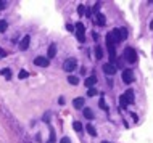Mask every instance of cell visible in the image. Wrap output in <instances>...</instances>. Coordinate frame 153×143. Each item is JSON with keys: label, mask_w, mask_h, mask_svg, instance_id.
<instances>
[{"label": "cell", "mask_w": 153, "mask_h": 143, "mask_svg": "<svg viewBox=\"0 0 153 143\" xmlns=\"http://www.w3.org/2000/svg\"><path fill=\"white\" fill-rule=\"evenodd\" d=\"M0 113H2V116L5 117V121H7L8 124H10V127H12V130L15 132V134L18 135V137H20L21 140H23V138H24L23 127L20 126V122H18V121H16V119L13 117V116H12V113H10V111L7 109V106H5V105H2V103H0Z\"/></svg>", "instance_id": "cell-1"}, {"label": "cell", "mask_w": 153, "mask_h": 143, "mask_svg": "<svg viewBox=\"0 0 153 143\" xmlns=\"http://www.w3.org/2000/svg\"><path fill=\"white\" fill-rule=\"evenodd\" d=\"M124 58L127 60V63L134 64V63H137V52L132 48V47H127L126 52H124Z\"/></svg>", "instance_id": "cell-2"}, {"label": "cell", "mask_w": 153, "mask_h": 143, "mask_svg": "<svg viewBox=\"0 0 153 143\" xmlns=\"http://www.w3.org/2000/svg\"><path fill=\"white\" fill-rule=\"evenodd\" d=\"M76 68H77V60L76 58H68V60L63 63V69L66 71V73H72Z\"/></svg>", "instance_id": "cell-3"}, {"label": "cell", "mask_w": 153, "mask_h": 143, "mask_svg": "<svg viewBox=\"0 0 153 143\" xmlns=\"http://www.w3.org/2000/svg\"><path fill=\"white\" fill-rule=\"evenodd\" d=\"M76 37L79 42H84L85 40V36H84V24L82 23H76Z\"/></svg>", "instance_id": "cell-4"}, {"label": "cell", "mask_w": 153, "mask_h": 143, "mask_svg": "<svg viewBox=\"0 0 153 143\" xmlns=\"http://www.w3.org/2000/svg\"><path fill=\"white\" fill-rule=\"evenodd\" d=\"M110 36H111V39H113V42H114V44H118V42H121V40H124V39H123V34H121V29H113L111 32H110Z\"/></svg>", "instance_id": "cell-5"}, {"label": "cell", "mask_w": 153, "mask_h": 143, "mask_svg": "<svg viewBox=\"0 0 153 143\" xmlns=\"http://www.w3.org/2000/svg\"><path fill=\"white\" fill-rule=\"evenodd\" d=\"M103 73L108 74V76H114V74H116V66L111 64V63H105L103 64Z\"/></svg>", "instance_id": "cell-6"}, {"label": "cell", "mask_w": 153, "mask_h": 143, "mask_svg": "<svg viewBox=\"0 0 153 143\" xmlns=\"http://www.w3.org/2000/svg\"><path fill=\"white\" fill-rule=\"evenodd\" d=\"M34 64L40 66V68H47V66L50 64V61H48V58H45V56H37L36 60H34Z\"/></svg>", "instance_id": "cell-7"}, {"label": "cell", "mask_w": 153, "mask_h": 143, "mask_svg": "<svg viewBox=\"0 0 153 143\" xmlns=\"http://www.w3.org/2000/svg\"><path fill=\"white\" fill-rule=\"evenodd\" d=\"M123 81H124V84H131V82H134V73L131 69H126L124 73H123Z\"/></svg>", "instance_id": "cell-8"}, {"label": "cell", "mask_w": 153, "mask_h": 143, "mask_svg": "<svg viewBox=\"0 0 153 143\" xmlns=\"http://www.w3.org/2000/svg\"><path fill=\"white\" fill-rule=\"evenodd\" d=\"M29 44H31V36H24L23 37V40L20 42V50H28V47H29Z\"/></svg>", "instance_id": "cell-9"}, {"label": "cell", "mask_w": 153, "mask_h": 143, "mask_svg": "<svg viewBox=\"0 0 153 143\" xmlns=\"http://www.w3.org/2000/svg\"><path fill=\"white\" fill-rule=\"evenodd\" d=\"M95 19H97V24H98V26H105V24H106V18H105L103 13H97Z\"/></svg>", "instance_id": "cell-10"}, {"label": "cell", "mask_w": 153, "mask_h": 143, "mask_svg": "<svg viewBox=\"0 0 153 143\" xmlns=\"http://www.w3.org/2000/svg\"><path fill=\"white\" fill-rule=\"evenodd\" d=\"M95 84H97V77H95V76H90V77H87V79H85V82H84V85L89 87V89H92Z\"/></svg>", "instance_id": "cell-11"}, {"label": "cell", "mask_w": 153, "mask_h": 143, "mask_svg": "<svg viewBox=\"0 0 153 143\" xmlns=\"http://www.w3.org/2000/svg\"><path fill=\"white\" fill-rule=\"evenodd\" d=\"M72 106L76 108V109L82 108V106H84V98H81V97H79V98H74V100H72Z\"/></svg>", "instance_id": "cell-12"}, {"label": "cell", "mask_w": 153, "mask_h": 143, "mask_svg": "<svg viewBox=\"0 0 153 143\" xmlns=\"http://www.w3.org/2000/svg\"><path fill=\"white\" fill-rule=\"evenodd\" d=\"M55 55H56V45L52 44L50 47H48V60H50V58H53Z\"/></svg>", "instance_id": "cell-13"}, {"label": "cell", "mask_w": 153, "mask_h": 143, "mask_svg": "<svg viewBox=\"0 0 153 143\" xmlns=\"http://www.w3.org/2000/svg\"><path fill=\"white\" fill-rule=\"evenodd\" d=\"M124 97H126V100H127V103H134V92L132 90H127L124 93Z\"/></svg>", "instance_id": "cell-14"}, {"label": "cell", "mask_w": 153, "mask_h": 143, "mask_svg": "<svg viewBox=\"0 0 153 143\" xmlns=\"http://www.w3.org/2000/svg\"><path fill=\"white\" fill-rule=\"evenodd\" d=\"M95 58L97 60H102L103 58V48L102 47H95Z\"/></svg>", "instance_id": "cell-15"}, {"label": "cell", "mask_w": 153, "mask_h": 143, "mask_svg": "<svg viewBox=\"0 0 153 143\" xmlns=\"http://www.w3.org/2000/svg\"><path fill=\"white\" fill-rule=\"evenodd\" d=\"M85 129H87V132L92 135V137H97V130H95V127H93L92 124H87V126H85Z\"/></svg>", "instance_id": "cell-16"}, {"label": "cell", "mask_w": 153, "mask_h": 143, "mask_svg": "<svg viewBox=\"0 0 153 143\" xmlns=\"http://www.w3.org/2000/svg\"><path fill=\"white\" fill-rule=\"evenodd\" d=\"M84 117L85 119H93V113L90 108H84Z\"/></svg>", "instance_id": "cell-17"}, {"label": "cell", "mask_w": 153, "mask_h": 143, "mask_svg": "<svg viewBox=\"0 0 153 143\" xmlns=\"http://www.w3.org/2000/svg\"><path fill=\"white\" fill-rule=\"evenodd\" d=\"M8 29V23L5 19H0V32H5Z\"/></svg>", "instance_id": "cell-18"}, {"label": "cell", "mask_w": 153, "mask_h": 143, "mask_svg": "<svg viewBox=\"0 0 153 143\" xmlns=\"http://www.w3.org/2000/svg\"><path fill=\"white\" fill-rule=\"evenodd\" d=\"M68 82L71 84V85H77V84H79V79H77L76 76H69V77H68Z\"/></svg>", "instance_id": "cell-19"}, {"label": "cell", "mask_w": 153, "mask_h": 143, "mask_svg": "<svg viewBox=\"0 0 153 143\" xmlns=\"http://www.w3.org/2000/svg\"><path fill=\"white\" fill-rule=\"evenodd\" d=\"M119 103H121V106H123V108H127V105H129L124 95H121V97H119Z\"/></svg>", "instance_id": "cell-20"}, {"label": "cell", "mask_w": 153, "mask_h": 143, "mask_svg": "<svg viewBox=\"0 0 153 143\" xmlns=\"http://www.w3.org/2000/svg\"><path fill=\"white\" fill-rule=\"evenodd\" d=\"M72 126H74V130H76V132H82V124H81L79 121H74Z\"/></svg>", "instance_id": "cell-21"}, {"label": "cell", "mask_w": 153, "mask_h": 143, "mask_svg": "<svg viewBox=\"0 0 153 143\" xmlns=\"http://www.w3.org/2000/svg\"><path fill=\"white\" fill-rule=\"evenodd\" d=\"M2 74L5 76V79H10L12 77V71L8 69V68H5V69H2Z\"/></svg>", "instance_id": "cell-22"}, {"label": "cell", "mask_w": 153, "mask_h": 143, "mask_svg": "<svg viewBox=\"0 0 153 143\" xmlns=\"http://www.w3.org/2000/svg\"><path fill=\"white\" fill-rule=\"evenodd\" d=\"M28 76H29V73H28L26 69H21V71H20V74H18V77H20V79H26Z\"/></svg>", "instance_id": "cell-23"}, {"label": "cell", "mask_w": 153, "mask_h": 143, "mask_svg": "<svg viewBox=\"0 0 153 143\" xmlns=\"http://www.w3.org/2000/svg\"><path fill=\"white\" fill-rule=\"evenodd\" d=\"M97 93H98V92H97V89H93V87L87 90V95H89V97H93V95H97Z\"/></svg>", "instance_id": "cell-24"}, {"label": "cell", "mask_w": 153, "mask_h": 143, "mask_svg": "<svg viewBox=\"0 0 153 143\" xmlns=\"http://www.w3.org/2000/svg\"><path fill=\"white\" fill-rule=\"evenodd\" d=\"M98 106L102 108V109H105V111H108V105L103 101V100H100V103H98Z\"/></svg>", "instance_id": "cell-25"}, {"label": "cell", "mask_w": 153, "mask_h": 143, "mask_svg": "<svg viewBox=\"0 0 153 143\" xmlns=\"http://www.w3.org/2000/svg\"><path fill=\"white\" fill-rule=\"evenodd\" d=\"M7 5H8V2H5V0H0V11L7 8Z\"/></svg>", "instance_id": "cell-26"}, {"label": "cell", "mask_w": 153, "mask_h": 143, "mask_svg": "<svg viewBox=\"0 0 153 143\" xmlns=\"http://www.w3.org/2000/svg\"><path fill=\"white\" fill-rule=\"evenodd\" d=\"M84 7H82V5H79V7H77V13H79V15H84Z\"/></svg>", "instance_id": "cell-27"}, {"label": "cell", "mask_w": 153, "mask_h": 143, "mask_svg": "<svg viewBox=\"0 0 153 143\" xmlns=\"http://www.w3.org/2000/svg\"><path fill=\"white\" fill-rule=\"evenodd\" d=\"M60 143H71V140L68 138V137H63V138H61V142Z\"/></svg>", "instance_id": "cell-28"}, {"label": "cell", "mask_w": 153, "mask_h": 143, "mask_svg": "<svg viewBox=\"0 0 153 143\" xmlns=\"http://www.w3.org/2000/svg\"><path fill=\"white\" fill-rule=\"evenodd\" d=\"M121 34H123V39L127 37V31H126V29H121Z\"/></svg>", "instance_id": "cell-29"}, {"label": "cell", "mask_w": 153, "mask_h": 143, "mask_svg": "<svg viewBox=\"0 0 153 143\" xmlns=\"http://www.w3.org/2000/svg\"><path fill=\"white\" fill-rule=\"evenodd\" d=\"M5 55H7V52H5V50H2V48H0V58H3Z\"/></svg>", "instance_id": "cell-30"}, {"label": "cell", "mask_w": 153, "mask_h": 143, "mask_svg": "<svg viewBox=\"0 0 153 143\" xmlns=\"http://www.w3.org/2000/svg\"><path fill=\"white\" fill-rule=\"evenodd\" d=\"M66 29H68V31H74V28H72L71 24H66Z\"/></svg>", "instance_id": "cell-31"}, {"label": "cell", "mask_w": 153, "mask_h": 143, "mask_svg": "<svg viewBox=\"0 0 153 143\" xmlns=\"http://www.w3.org/2000/svg\"><path fill=\"white\" fill-rule=\"evenodd\" d=\"M58 103H60V105H64V98H63V97H61V98L58 100Z\"/></svg>", "instance_id": "cell-32"}, {"label": "cell", "mask_w": 153, "mask_h": 143, "mask_svg": "<svg viewBox=\"0 0 153 143\" xmlns=\"http://www.w3.org/2000/svg\"><path fill=\"white\" fill-rule=\"evenodd\" d=\"M47 143H55V142H50V140H48V142H47Z\"/></svg>", "instance_id": "cell-33"}, {"label": "cell", "mask_w": 153, "mask_h": 143, "mask_svg": "<svg viewBox=\"0 0 153 143\" xmlns=\"http://www.w3.org/2000/svg\"><path fill=\"white\" fill-rule=\"evenodd\" d=\"M102 143H108V142H102Z\"/></svg>", "instance_id": "cell-34"}]
</instances>
